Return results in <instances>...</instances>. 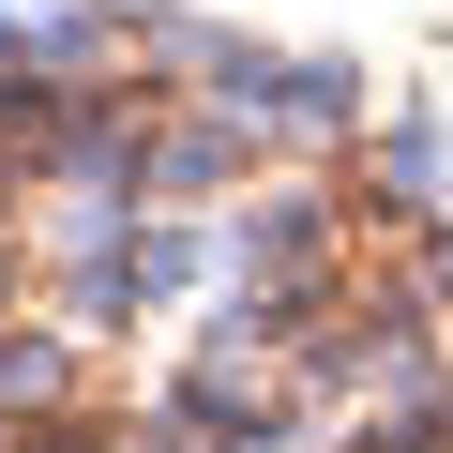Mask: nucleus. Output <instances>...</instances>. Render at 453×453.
Instances as JSON below:
<instances>
[{"instance_id":"nucleus-1","label":"nucleus","mask_w":453,"mask_h":453,"mask_svg":"<svg viewBox=\"0 0 453 453\" xmlns=\"http://www.w3.org/2000/svg\"><path fill=\"white\" fill-rule=\"evenodd\" d=\"M0 453H453V226L196 16L0 46Z\"/></svg>"}]
</instances>
